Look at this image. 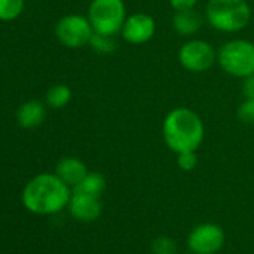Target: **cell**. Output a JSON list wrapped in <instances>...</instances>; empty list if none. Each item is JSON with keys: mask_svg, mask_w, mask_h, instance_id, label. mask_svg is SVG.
Segmentation results:
<instances>
[{"mask_svg": "<svg viewBox=\"0 0 254 254\" xmlns=\"http://www.w3.org/2000/svg\"><path fill=\"white\" fill-rule=\"evenodd\" d=\"M162 133L169 150L180 154L196 151L205 138V126L200 117L189 108H175L163 120Z\"/></svg>", "mask_w": 254, "mask_h": 254, "instance_id": "1", "label": "cell"}, {"mask_svg": "<svg viewBox=\"0 0 254 254\" xmlns=\"http://www.w3.org/2000/svg\"><path fill=\"white\" fill-rule=\"evenodd\" d=\"M69 186L53 174L35 177L23 191L24 206L35 214H56L69 205Z\"/></svg>", "mask_w": 254, "mask_h": 254, "instance_id": "2", "label": "cell"}, {"mask_svg": "<svg viewBox=\"0 0 254 254\" xmlns=\"http://www.w3.org/2000/svg\"><path fill=\"white\" fill-rule=\"evenodd\" d=\"M205 15L212 29L236 33L250 23L251 9L245 0H209Z\"/></svg>", "mask_w": 254, "mask_h": 254, "instance_id": "3", "label": "cell"}, {"mask_svg": "<svg viewBox=\"0 0 254 254\" xmlns=\"http://www.w3.org/2000/svg\"><path fill=\"white\" fill-rule=\"evenodd\" d=\"M217 62L227 75L245 79L254 73V44L245 39L229 41L218 50Z\"/></svg>", "mask_w": 254, "mask_h": 254, "instance_id": "4", "label": "cell"}, {"mask_svg": "<svg viewBox=\"0 0 254 254\" xmlns=\"http://www.w3.org/2000/svg\"><path fill=\"white\" fill-rule=\"evenodd\" d=\"M123 0H93L88 8V20L96 33L115 36L126 21Z\"/></svg>", "mask_w": 254, "mask_h": 254, "instance_id": "5", "label": "cell"}, {"mask_svg": "<svg viewBox=\"0 0 254 254\" xmlns=\"http://www.w3.org/2000/svg\"><path fill=\"white\" fill-rule=\"evenodd\" d=\"M54 32L59 42L67 48H81L90 44V39L94 33L88 17L79 14H70L60 18Z\"/></svg>", "mask_w": 254, "mask_h": 254, "instance_id": "6", "label": "cell"}, {"mask_svg": "<svg viewBox=\"0 0 254 254\" xmlns=\"http://www.w3.org/2000/svg\"><path fill=\"white\" fill-rule=\"evenodd\" d=\"M178 60L186 70L200 73L208 70L215 63L217 53L211 44L200 39H191L181 47Z\"/></svg>", "mask_w": 254, "mask_h": 254, "instance_id": "7", "label": "cell"}, {"mask_svg": "<svg viewBox=\"0 0 254 254\" xmlns=\"http://www.w3.org/2000/svg\"><path fill=\"white\" fill-rule=\"evenodd\" d=\"M187 242L196 254H215L224 244V232L217 224L205 223L191 230Z\"/></svg>", "mask_w": 254, "mask_h": 254, "instance_id": "8", "label": "cell"}, {"mask_svg": "<svg viewBox=\"0 0 254 254\" xmlns=\"http://www.w3.org/2000/svg\"><path fill=\"white\" fill-rule=\"evenodd\" d=\"M156 29V20L151 15L138 12L126 18L120 33L126 42L132 45H142L154 38Z\"/></svg>", "mask_w": 254, "mask_h": 254, "instance_id": "9", "label": "cell"}, {"mask_svg": "<svg viewBox=\"0 0 254 254\" xmlns=\"http://www.w3.org/2000/svg\"><path fill=\"white\" fill-rule=\"evenodd\" d=\"M69 209L70 214L79 220V221H93L96 220L102 212V205L99 197L82 194V193H73L69 200Z\"/></svg>", "mask_w": 254, "mask_h": 254, "instance_id": "10", "label": "cell"}, {"mask_svg": "<svg viewBox=\"0 0 254 254\" xmlns=\"http://www.w3.org/2000/svg\"><path fill=\"white\" fill-rule=\"evenodd\" d=\"M87 174L88 171L85 163L76 157H63L56 166V175L72 187L79 184Z\"/></svg>", "mask_w": 254, "mask_h": 254, "instance_id": "11", "label": "cell"}, {"mask_svg": "<svg viewBox=\"0 0 254 254\" xmlns=\"http://www.w3.org/2000/svg\"><path fill=\"white\" fill-rule=\"evenodd\" d=\"M45 115H47V111H45L44 103H41L39 100H29L18 108L17 121L24 129H33V127H38L39 124H42V121L45 120Z\"/></svg>", "mask_w": 254, "mask_h": 254, "instance_id": "12", "label": "cell"}, {"mask_svg": "<svg viewBox=\"0 0 254 254\" xmlns=\"http://www.w3.org/2000/svg\"><path fill=\"white\" fill-rule=\"evenodd\" d=\"M202 24H203V18L194 9L175 12L174 18H172V26L180 36H191V35L197 33L200 30Z\"/></svg>", "mask_w": 254, "mask_h": 254, "instance_id": "13", "label": "cell"}, {"mask_svg": "<svg viewBox=\"0 0 254 254\" xmlns=\"http://www.w3.org/2000/svg\"><path fill=\"white\" fill-rule=\"evenodd\" d=\"M105 187H106L105 177L102 174L91 172V174H87L85 178L79 184H76L73 187V193H82V194H90V196L100 197Z\"/></svg>", "mask_w": 254, "mask_h": 254, "instance_id": "14", "label": "cell"}, {"mask_svg": "<svg viewBox=\"0 0 254 254\" xmlns=\"http://www.w3.org/2000/svg\"><path fill=\"white\" fill-rule=\"evenodd\" d=\"M70 99H72V90L64 84L53 85L47 93V103L54 109L64 108L70 102Z\"/></svg>", "mask_w": 254, "mask_h": 254, "instance_id": "15", "label": "cell"}, {"mask_svg": "<svg viewBox=\"0 0 254 254\" xmlns=\"http://www.w3.org/2000/svg\"><path fill=\"white\" fill-rule=\"evenodd\" d=\"M24 11V0H0V21H14Z\"/></svg>", "mask_w": 254, "mask_h": 254, "instance_id": "16", "label": "cell"}, {"mask_svg": "<svg viewBox=\"0 0 254 254\" xmlns=\"http://www.w3.org/2000/svg\"><path fill=\"white\" fill-rule=\"evenodd\" d=\"M88 45L99 54H112L117 50V41L114 36L96 33V32L93 33Z\"/></svg>", "mask_w": 254, "mask_h": 254, "instance_id": "17", "label": "cell"}, {"mask_svg": "<svg viewBox=\"0 0 254 254\" xmlns=\"http://www.w3.org/2000/svg\"><path fill=\"white\" fill-rule=\"evenodd\" d=\"M236 117L241 123L253 126L254 124V99H245L236 109Z\"/></svg>", "mask_w": 254, "mask_h": 254, "instance_id": "18", "label": "cell"}, {"mask_svg": "<svg viewBox=\"0 0 254 254\" xmlns=\"http://www.w3.org/2000/svg\"><path fill=\"white\" fill-rule=\"evenodd\" d=\"M153 254H177V244L166 236H160L154 239L151 245Z\"/></svg>", "mask_w": 254, "mask_h": 254, "instance_id": "19", "label": "cell"}, {"mask_svg": "<svg viewBox=\"0 0 254 254\" xmlns=\"http://www.w3.org/2000/svg\"><path fill=\"white\" fill-rule=\"evenodd\" d=\"M177 165L181 171H186V172H190L193 171L196 166H197V156H196V151H184V153H180L177 154Z\"/></svg>", "mask_w": 254, "mask_h": 254, "instance_id": "20", "label": "cell"}, {"mask_svg": "<svg viewBox=\"0 0 254 254\" xmlns=\"http://www.w3.org/2000/svg\"><path fill=\"white\" fill-rule=\"evenodd\" d=\"M196 3H197V0H169V5L175 12L194 9Z\"/></svg>", "mask_w": 254, "mask_h": 254, "instance_id": "21", "label": "cell"}, {"mask_svg": "<svg viewBox=\"0 0 254 254\" xmlns=\"http://www.w3.org/2000/svg\"><path fill=\"white\" fill-rule=\"evenodd\" d=\"M244 94L248 99H254V73H251L250 76L245 78V82H244Z\"/></svg>", "mask_w": 254, "mask_h": 254, "instance_id": "22", "label": "cell"}]
</instances>
